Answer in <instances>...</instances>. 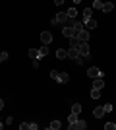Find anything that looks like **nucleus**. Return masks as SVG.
<instances>
[{
  "instance_id": "1",
  "label": "nucleus",
  "mask_w": 116,
  "mask_h": 130,
  "mask_svg": "<svg viewBox=\"0 0 116 130\" xmlns=\"http://www.w3.org/2000/svg\"><path fill=\"white\" fill-rule=\"evenodd\" d=\"M68 20H70V18H68L66 12H58V14H56V18L52 20V23H62V25H66Z\"/></svg>"
},
{
  "instance_id": "2",
  "label": "nucleus",
  "mask_w": 116,
  "mask_h": 130,
  "mask_svg": "<svg viewBox=\"0 0 116 130\" xmlns=\"http://www.w3.org/2000/svg\"><path fill=\"white\" fill-rule=\"evenodd\" d=\"M87 76L91 78V80H95V78H103V74H101V70L97 68V66H91L87 70Z\"/></svg>"
},
{
  "instance_id": "3",
  "label": "nucleus",
  "mask_w": 116,
  "mask_h": 130,
  "mask_svg": "<svg viewBox=\"0 0 116 130\" xmlns=\"http://www.w3.org/2000/svg\"><path fill=\"white\" fill-rule=\"evenodd\" d=\"M85 128H87V122H85V120H79V119H77L74 124H70V130H85Z\"/></svg>"
},
{
  "instance_id": "4",
  "label": "nucleus",
  "mask_w": 116,
  "mask_h": 130,
  "mask_svg": "<svg viewBox=\"0 0 116 130\" xmlns=\"http://www.w3.org/2000/svg\"><path fill=\"white\" fill-rule=\"evenodd\" d=\"M76 37L79 39V43H89V31H87V29H81V31H77Z\"/></svg>"
},
{
  "instance_id": "5",
  "label": "nucleus",
  "mask_w": 116,
  "mask_h": 130,
  "mask_svg": "<svg viewBox=\"0 0 116 130\" xmlns=\"http://www.w3.org/2000/svg\"><path fill=\"white\" fill-rule=\"evenodd\" d=\"M77 51H79V56H85V58H87L89 56V43H79Z\"/></svg>"
},
{
  "instance_id": "6",
  "label": "nucleus",
  "mask_w": 116,
  "mask_h": 130,
  "mask_svg": "<svg viewBox=\"0 0 116 130\" xmlns=\"http://www.w3.org/2000/svg\"><path fill=\"white\" fill-rule=\"evenodd\" d=\"M41 41H43V45H50L52 43V33L50 31H43L41 33Z\"/></svg>"
},
{
  "instance_id": "7",
  "label": "nucleus",
  "mask_w": 116,
  "mask_h": 130,
  "mask_svg": "<svg viewBox=\"0 0 116 130\" xmlns=\"http://www.w3.org/2000/svg\"><path fill=\"white\" fill-rule=\"evenodd\" d=\"M68 58H72L74 62H76V60L79 58V51L74 49V47H70V49H68Z\"/></svg>"
},
{
  "instance_id": "8",
  "label": "nucleus",
  "mask_w": 116,
  "mask_h": 130,
  "mask_svg": "<svg viewBox=\"0 0 116 130\" xmlns=\"http://www.w3.org/2000/svg\"><path fill=\"white\" fill-rule=\"evenodd\" d=\"M62 33H64V35H66L68 39H70V37H76V35H77V31L74 29V27H70V25H66V27H64V31H62Z\"/></svg>"
},
{
  "instance_id": "9",
  "label": "nucleus",
  "mask_w": 116,
  "mask_h": 130,
  "mask_svg": "<svg viewBox=\"0 0 116 130\" xmlns=\"http://www.w3.org/2000/svg\"><path fill=\"white\" fill-rule=\"evenodd\" d=\"M93 87L95 89H103V87H105V80H103V78H95L93 80Z\"/></svg>"
},
{
  "instance_id": "10",
  "label": "nucleus",
  "mask_w": 116,
  "mask_h": 130,
  "mask_svg": "<svg viewBox=\"0 0 116 130\" xmlns=\"http://www.w3.org/2000/svg\"><path fill=\"white\" fill-rule=\"evenodd\" d=\"M93 18V8H85L83 10V23L87 22V20H91Z\"/></svg>"
},
{
  "instance_id": "11",
  "label": "nucleus",
  "mask_w": 116,
  "mask_h": 130,
  "mask_svg": "<svg viewBox=\"0 0 116 130\" xmlns=\"http://www.w3.org/2000/svg\"><path fill=\"white\" fill-rule=\"evenodd\" d=\"M93 117H95V119H101V117H105V107H95Z\"/></svg>"
},
{
  "instance_id": "12",
  "label": "nucleus",
  "mask_w": 116,
  "mask_h": 130,
  "mask_svg": "<svg viewBox=\"0 0 116 130\" xmlns=\"http://www.w3.org/2000/svg\"><path fill=\"white\" fill-rule=\"evenodd\" d=\"M56 58H60V60L68 58V51L66 49H58V51H56Z\"/></svg>"
},
{
  "instance_id": "13",
  "label": "nucleus",
  "mask_w": 116,
  "mask_h": 130,
  "mask_svg": "<svg viewBox=\"0 0 116 130\" xmlns=\"http://www.w3.org/2000/svg\"><path fill=\"white\" fill-rule=\"evenodd\" d=\"M83 25H85V29L89 31V29H95V27H97V22H95L93 18H91V20H87V22L83 23Z\"/></svg>"
},
{
  "instance_id": "14",
  "label": "nucleus",
  "mask_w": 116,
  "mask_h": 130,
  "mask_svg": "<svg viewBox=\"0 0 116 130\" xmlns=\"http://www.w3.org/2000/svg\"><path fill=\"white\" fill-rule=\"evenodd\" d=\"M112 10H114V4H112V2H105V4H103V12L108 14V12H112Z\"/></svg>"
},
{
  "instance_id": "15",
  "label": "nucleus",
  "mask_w": 116,
  "mask_h": 130,
  "mask_svg": "<svg viewBox=\"0 0 116 130\" xmlns=\"http://www.w3.org/2000/svg\"><path fill=\"white\" fill-rule=\"evenodd\" d=\"M68 80H70V76H68L66 72H60V76H58V82H60V84H68Z\"/></svg>"
},
{
  "instance_id": "16",
  "label": "nucleus",
  "mask_w": 116,
  "mask_h": 130,
  "mask_svg": "<svg viewBox=\"0 0 116 130\" xmlns=\"http://www.w3.org/2000/svg\"><path fill=\"white\" fill-rule=\"evenodd\" d=\"M27 53H29V56H31V60H35V58H41V56H39V49H29Z\"/></svg>"
},
{
  "instance_id": "17",
  "label": "nucleus",
  "mask_w": 116,
  "mask_h": 130,
  "mask_svg": "<svg viewBox=\"0 0 116 130\" xmlns=\"http://www.w3.org/2000/svg\"><path fill=\"white\" fill-rule=\"evenodd\" d=\"M60 120H52V122H50V124H49V128L50 130H60Z\"/></svg>"
},
{
  "instance_id": "18",
  "label": "nucleus",
  "mask_w": 116,
  "mask_h": 130,
  "mask_svg": "<svg viewBox=\"0 0 116 130\" xmlns=\"http://www.w3.org/2000/svg\"><path fill=\"white\" fill-rule=\"evenodd\" d=\"M47 54H49V47H47V45H43V47L39 49V56L43 58V56H47Z\"/></svg>"
},
{
  "instance_id": "19",
  "label": "nucleus",
  "mask_w": 116,
  "mask_h": 130,
  "mask_svg": "<svg viewBox=\"0 0 116 130\" xmlns=\"http://www.w3.org/2000/svg\"><path fill=\"white\" fill-rule=\"evenodd\" d=\"M66 14H68V18H70V20H76V16H77V10H76V8H70V10H68Z\"/></svg>"
},
{
  "instance_id": "20",
  "label": "nucleus",
  "mask_w": 116,
  "mask_h": 130,
  "mask_svg": "<svg viewBox=\"0 0 116 130\" xmlns=\"http://www.w3.org/2000/svg\"><path fill=\"white\" fill-rule=\"evenodd\" d=\"M70 47L77 49V47H79V39H77V37H70Z\"/></svg>"
},
{
  "instance_id": "21",
  "label": "nucleus",
  "mask_w": 116,
  "mask_h": 130,
  "mask_svg": "<svg viewBox=\"0 0 116 130\" xmlns=\"http://www.w3.org/2000/svg\"><path fill=\"white\" fill-rule=\"evenodd\" d=\"M103 4H105V2H101V0H95V2H93V10H103Z\"/></svg>"
},
{
  "instance_id": "22",
  "label": "nucleus",
  "mask_w": 116,
  "mask_h": 130,
  "mask_svg": "<svg viewBox=\"0 0 116 130\" xmlns=\"http://www.w3.org/2000/svg\"><path fill=\"white\" fill-rule=\"evenodd\" d=\"M91 97H93V99H99L101 97V89H95V87H93V89H91Z\"/></svg>"
},
{
  "instance_id": "23",
  "label": "nucleus",
  "mask_w": 116,
  "mask_h": 130,
  "mask_svg": "<svg viewBox=\"0 0 116 130\" xmlns=\"http://www.w3.org/2000/svg\"><path fill=\"white\" fill-rule=\"evenodd\" d=\"M72 113H77V115H79V113H81V105H79V103H74V107H72Z\"/></svg>"
},
{
  "instance_id": "24",
  "label": "nucleus",
  "mask_w": 116,
  "mask_h": 130,
  "mask_svg": "<svg viewBox=\"0 0 116 130\" xmlns=\"http://www.w3.org/2000/svg\"><path fill=\"white\" fill-rule=\"evenodd\" d=\"M68 120H70V124H74V122L77 120V113H72L70 117H68Z\"/></svg>"
},
{
  "instance_id": "25",
  "label": "nucleus",
  "mask_w": 116,
  "mask_h": 130,
  "mask_svg": "<svg viewBox=\"0 0 116 130\" xmlns=\"http://www.w3.org/2000/svg\"><path fill=\"white\" fill-rule=\"evenodd\" d=\"M58 76H60V74H58V70H50V78H52V80L58 82Z\"/></svg>"
},
{
  "instance_id": "26",
  "label": "nucleus",
  "mask_w": 116,
  "mask_h": 130,
  "mask_svg": "<svg viewBox=\"0 0 116 130\" xmlns=\"http://www.w3.org/2000/svg\"><path fill=\"white\" fill-rule=\"evenodd\" d=\"M114 128H116L114 122H106V124H105V130H114Z\"/></svg>"
},
{
  "instance_id": "27",
  "label": "nucleus",
  "mask_w": 116,
  "mask_h": 130,
  "mask_svg": "<svg viewBox=\"0 0 116 130\" xmlns=\"http://www.w3.org/2000/svg\"><path fill=\"white\" fill-rule=\"evenodd\" d=\"M112 109H114V107H112V105H110V103H106V105H105V113H110Z\"/></svg>"
},
{
  "instance_id": "28",
  "label": "nucleus",
  "mask_w": 116,
  "mask_h": 130,
  "mask_svg": "<svg viewBox=\"0 0 116 130\" xmlns=\"http://www.w3.org/2000/svg\"><path fill=\"white\" fill-rule=\"evenodd\" d=\"M39 124H35V122H29V130H37Z\"/></svg>"
},
{
  "instance_id": "29",
  "label": "nucleus",
  "mask_w": 116,
  "mask_h": 130,
  "mask_svg": "<svg viewBox=\"0 0 116 130\" xmlns=\"http://www.w3.org/2000/svg\"><path fill=\"white\" fill-rule=\"evenodd\" d=\"M0 58L6 60V58H8V53H6V51H2V53H0Z\"/></svg>"
},
{
  "instance_id": "30",
  "label": "nucleus",
  "mask_w": 116,
  "mask_h": 130,
  "mask_svg": "<svg viewBox=\"0 0 116 130\" xmlns=\"http://www.w3.org/2000/svg\"><path fill=\"white\" fill-rule=\"evenodd\" d=\"M19 128H21V130H27L29 124H27V122H23V124H19Z\"/></svg>"
},
{
  "instance_id": "31",
  "label": "nucleus",
  "mask_w": 116,
  "mask_h": 130,
  "mask_svg": "<svg viewBox=\"0 0 116 130\" xmlns=\"http://www.w3.org/2000/svg\"><path fill=\"white\" fill-rule=\"evenodd\" d=\"M54 4L58 6V4H64V0H54Z\"/></svg>"
},
{
  "instance_id": "32",
  "label": "nucleus",
  "mask_w": 116,
  "mask_h": 130,
  "mask_svg": "<svg viewBox=\"0 0 116 130\" xmlns=\"http://www.w3.org/2000/svg\"><path fill=\"white\" fill-rule=\"evenodd\" d=\"M0 109H4V101L2 99H0Z\"/></svg>"
},
{
  "instance_id": "33",
  "label": "nucleus",
  "mask_w": 116,
  "mask_h": 130,
  "mask_svg": "<svg viewBox=\"0 0 116 130\" xmlns=\"http://www.w3.org/2000/svg\"><path fill=\"white\" fill-rule=\"evenodd\" d=\"M2 128H4V122H2V120H0V130H2Z\"/></svg>"
},
{
  "instance_id": "34",
  "label": "nucleus",
  "mask_w": 116,
  "mask_h": 130,
  "mask_svg": "<svg viewBox=\"0 0 116 130\" xmlns=\"http://www.w3.org/2000/svg\"><path fill=\"white\" fill-rule=\"evenodd\" d=\"M79 2H81V0H74V4H79Z\"/></svg>"
},
{
  "instance_id": "35",
  "label": "nucleus",
  "mask_w": 116,
  "mask_h": 130,
  "mask_svg": "<svg viewBox=\"0 0 116 130\" xmlns=\"http://www.w3.org/2000/svg\"><path fill=\"white\" fill-rule=\"evenodd\" d=\"M0 62H2V58H0Z\"/></svg>"
}]
</instances>
